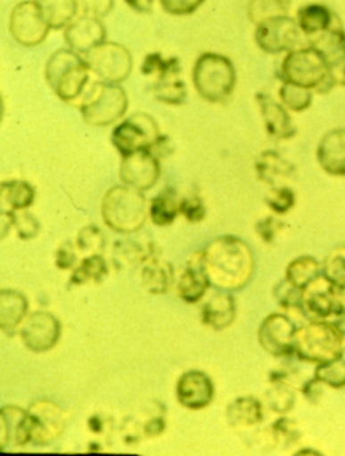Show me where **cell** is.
<instances>
[{
  "mask_svg": "<svg viewBox=\"0 0 345 456\" xmlns=\"http://www.w3.org/2000/svg\"><path fill=\"white\" fill-rule=\"evenodd\" d=\"M201 256L210 286L220 291H239L254 275V252L241 237H218L201 250Z\"/></svg>",
  "mask_w": 345,
  "mask_h": 456,
  "instance_id": "1",
  "label": "cell"
},
{
  "mask_svg": "<svg viewBox=\"0 0 345 456\" xmlns=\"http://www.w3.org/2000/svg\"><path fill=\"white\" fill-rule=\"evenodd\" d=\"M103 221L108 228L122 234L141 231L149 217V207L144 191L118 184L105 192L102 202Z\"/></svg>",
  "mask_w": 345,
  "mask_h": 456,
  "instance_id": "2",
  "label": "cell"
},
{
  "mask_svg": "<svg viewBox=\"0 0 345 456\" xmlns=\"http://www.w3.org/2000/svg\"><path fill=\"white\" fill-rule=\"evenodd\" d=\"M88 62L72 49H60L53 53L45 67V78L60 100L76 102L86 91L89 81Z\"/></svg>",
  "mask_w": 345,
  "mask_h": 456,
  "instance_id": "3",
  "label": "cell"
},
{
  "mask_svg": "<svg viewBox=\"0 0 345 456\" xmlns=\"http://www.w3.org/2000/svg\"><path fill=\"white\" fill-rule=\"evenodd\" d=\"M281 77L284 83L326 94L334 88L331 69L324 55L313 46L297 47L282 61Z\"/></svg>",
  "mask_w": 345,
  "mask_h": 456,
  "instance_id": "4",
  "label": "cell"
},
{
  "mask_svg": "<svg viewBox=\"0 0 345 456\" xmlns=\"http://www.w3.org/2000/svg\"><path fill=\"white\" fill-rule=\"evenodd\" d=\"M193 86L197 94L209 102H226L236 86V69L233 61L218 53H204L193 65Z\"/></svg>",
  "mask_w": 345,
  "mask_h": 456,
  "instance_id": "5",
  "label": "cell"
},
{
  "mask_svg": "<svg viewBox=\"0 0 345 456\" xmlns=\"http://www.w3.org/2000/svg\"><path fill=\"white\" fill-rule=\"evenodd\" d=\"M128 110V96L120 84L97 81L86 89L80 102V112L89 126H108L117 123Z\"/></svg>",
  "mask_w": 345,
  "mask_h": 456,
  "instance_id": "6",
  "label": "cell"
},
{
  "mask_svg": "<svg viewBox=\"0 0 345 456\" xmlns=\"http://www.w3.org/2000/svg\"><path fill=\"white\" fill-rule=\"evenodd\" d=\"M344 330L337 323L315 321L299 329L296 334V354L307 362L321 363L340 357Z\"/></svg>",
  "mask_w": 345,
  "mask_h": 456,
  "instance_id": "7",
  "label": "cell"
},
{
  "mask_svg": "<svg viewBox=\"0 0 345 456\" xmlns=\"http://www.w3.org/2000/svg\"><path fill=\"white\" fill-rule=\"evenodd\" d=\"M162 136L154 118L147 113L138 112L120 121L113 128L111 142L120 157H126L141 150H152Z\"/></svg>",
  "mask_w": 345,
  "mask_h": 456,
  "instance_id": "8",
  "label": "cell"
},
{
  "mask_svg": "<svg viewBox=\"0 0 345 456\" xmlns=\"http://www.w3.org/2000/svg\"><path fill=\"white\" fill-rule=\"evenodd\" d=\"M84 58L91 72L104 83L122 84L130 77L133 70L134 61L130 50L118 42H103Z\"/></svg>",
  "mask_w": 345,
  "mask_h": 456,
  "instance_id": "9",
  "label": "cell"
},
{
  "mask_svg": "<svg viewBox=\"0 0 345 456\" xmlns=\"http://www.w3.org/2000/svg\"><path fill=\"white\" fill-rule=\"evenodd\" d=\"M9 30L17 44L36 47L47 38L52 28L42 17L36 2L23 0L10 14Z\"/></svg>",
  "mask_w": 345,
  "mask_h": 456,
  "instance_id": "10",
  "label": "cell"
},
{
  "mask_svg": "<svg viewBox=\"0 0 345 456\" xmlns=\"http://www.w3.org/2000/svg\"><path fill=\"white\" fill-rule=\"evenodd\" d=\"M301 34L297 20L286 15L258 25L254 38L255 44L262 52L267 54H281L297 49Z\"/></svg>",
  "mask_w": 345,
  "mask_h": 456,
  "instance_id": "11",
  "label": "cell"
},
{
  "mask_svg": "<svg viewBox=\"0 0 345 456\" xmlns=\"http://www.w3.org/2000/svg\"><path fill=\"white\" fill-rule=\"evenodd\" d=\"M31 443L49 445L62 436L67 426L65 412L50 400H37L28 410Z\"/></svg>",
  "mask_w": 345,
  "mask_h": 456,
  "instance_id": "12",
  "label": "cell"
},
{
  "mask_svg": "<svg viewBox=\"0 0 345 456\" xmlns=\"http://www.w3.org/2000/svg\"><path fill=\"white\" fill-rule=\"evenodd\" d=\"M299 329L284 314H271L260 324L258 341L273 357H291L296 354V334Z\"/></svg>",
  "mask_w": 345,
  "mask_h": 456,
  "instance_id": "13",
  "label": "cell"
},
{
  "mask_svg": "<svg viewBox=\"0 0 345 456\" xmlns=\"http://www.w3.org/2000/svg\"><path fill=\"white\" fill-rule=\"evenodd\" d=\"M23 345L33 353L52 350L62 337V323L53 314L36 311L29 314L20 328Z\"/></svg>",
  "mask_w": 345,
  "mask_h": 456,
  "instance_id": "14",
  "label": "cell"
},
{
  "mask_svg": "<svg viewBox=\"0 0 345 456\" xmlns=\"http://www.w3.org/2000/svg\"><path fill=\"white\" fill-rule=\"evenodd\" d=\"M301 310L317 321L344 314L339 289L324 275L318 276L302 291Z\"/></svg>",
  "mask_w": 345,
  "mask_h": 456,
  "instance_id": "15",
  "label": "cell"
},
{
  "mask_svg": "<svg viewBox=\"0 0 345 456\" xmlns=\"http://www.w3.org/2000/svg\"><path fill=\"white\" fill-rule=\"evenodd\" d=\"M120 179L127 186L139 191H147L160 181V159L150 150H141L122 157Z\"/></svg>",
  "mask_w": 345,
  "mask_h": 456,
  "instance_id": "16",
  "label": "cell"
},
{
  "mask_svg": "<svg viewBox=\"0 0 345 456\" xmlns=\"http://www.w3.org/2000/svg\"><path fill=\"white\" fill-rule=\"evenodd\" d=\"M176 395L186 410H204L212 403L215 385L204 371L189 370L178 379Z\"/></svg>",
  "mask_w": 345,
  "mask_h": 456,
  "instance_id": "17",
  "label": "cell"
},
{
  "mask_svg": "<svg viewBox=\"0 0 345 456\" xmlns=\"http://www.w3.org/2000/svg\"><path fill=\"white\" fill-rule=\"evenodd\" d=\"M65 42L73 52L88 54L94 47L107 41V30L100 18L84 14L76 18L64 33Z\"/></svg>",
  "mask_w": 345,
  "mask_h": 456,
  "instance_id": "18",
  "label": "cell"
},
{
  "mask_svg": "<svg viewBox=\"0 0 345 456\" xmlns=\"http://www.w3.org/2000/svg\"><path fill=\"white\" fill-rule=\"evenodd\" d=\"M258 107L265 123L266 133L275 141H289L297 135V126H294L289 110L282 102H275L270 94H255Z\"/></svg>",
  "mask_w": 345,
  "mask_h": 456,
  "instance_id": "19",
  "label": "cell"
},
{
  "mask_svg": "<svg viewBox=\"0 0 345 456\" xmlns=\"http://www.w3.org/2000/svg\"><path fill=\"white\" fill-rule=\"evenodd\" d=\"M258 178L270 187L287 186L296 178L297 170L293 163L282 157L279 152L267 150L258 155L255 160Z\"/></svg>",
  "mask_w": 345,
  "mask_h": 456,
  "instance_id": "20",
  "label": "cell"
},
{
  "mask_svg": "<svg viewBox=\"0 0 345 456\" xmlns=\"http://www.w3.org/2000/svg\"><path fill=\"white\" fill-rule=\"evenodd\" d=\"M317 162L326 174L345 176V128H334L321 138Z\"/></svg>",
  "mask_w": 345,
  "mask_h": 456,
  "instance_id": "21",
  "label": "cell"
},
{
  "mask_svg": "<svg viewBox=\"0 0 345 456\" xmlns=\"http://www.w3.org/2000/svg\"><path fill=\"white\" fill-rule=\"evenodd\" d=\"M26 445L31 443L30 421L28 411L15 405H7L0 412V448L7 444Z\"/></svg>",
  "mask_w": 345,
  "mask_h": 456,
  "instance_id": "22",
  "label": "cell"
},
{
  "mask_svg": "<svg viewBox=\"0 0 345 456\" xmlns=\"http://www.w3.org/2000/svg\"><path fill=\"white\" fill-rule=\"evenodd\" d=\"M201 319L202 323L212 330H226L236 319L235 297L231 292L218 289L202 305Z\"/></svg>",
  "mask_w": 345,
  "mask_h": 456,
  "instance_id": "23",
  "label": "cell"
},
{
  "mask_svg": "<svg viewBox=\"0 0 345 456\" xmlns=\"http://www.w3.org/2000/svg\"><path fill=\"white\" fill-rule=\"evenodd\" d=\"M209 286V279L202 267V256L201 250H200L193 256V258L189 260L188 265L178 278V297L188 305H193L204 297Z\"/></svg>",
  "mask_w": 345,
  "mask_h": 456,
  "instance_id": "24",
  "label": "cell"
},
{
  "mask_svg": "<svg viewBox=\"0 0 345 456\" xmlns=\"http://www.w3.org/2000/svg\"><path fill=\"white\" fill-rule=\"evenodd\" d=\"M29 302L22 292L17 289H4L0 292V329L12 336L29 315Z\"/></svg>",
  "mask_w": 345,
  "mask_h": 456,
  "instance_id": "25",
  "label": "cell"
},
{
  "mask_svg": "<svg viewBox=\"0 0 345 456\" xmlns=\"http://www.w3.org/2000/svg\"><path fill=\"white\" fill-rule=\"evenodd\" d=\"M226 423L236 431L254 428L263 420V407L251 396L238 397L226 410Z\"/></svg>",
  "mask_w": 345,
  "mask_h": 456,
  "instance_id": "26",
  "label": "cell"
},
{
  "mask_svg": "<svg viewBox=\"0 0 345 456\" xmlns=\"http://www.w3.org/2000/svg\"><path fill=\"white\" fill-rule=\"evenodd\" d=\"M166 428V419L162 411L150 412L147 415L136 416L125 421L122 427L123 437L127 444L138 443L139 440L152 439L160 436Z\"/></svg>",
  "mask_w": 345,
  "mask_h": 456,
  "instance_id": "27",
  "label": "cell"
},
{
  "mask_svg": "<svg viewBox=\"0 0 345 456\" xmlns=\"http://www.w3.org/2000/svg\"><path fill=\"white\" fill-rule=\"evenodd\" d=\"M141 281L150 294H166L175 283V270L170 263L154 256L142 265Z\"/></svg>",
  "mask_w": 345,
  "mask_h": 456,
  "instance_id": "28",
  "label": "cell"
},
{
  "mask_svg": "<svg viewBox=\"0 0 345 456\" xmlns=\"http://www.w3.org/2000/svg\"><path fill=\"white\" fill-rule=\"evenodd\" d=\"M152 244H142L136 240H122L115 242L112 249V262L118 270H127L144 265L154 257Z\"/></svg>",
  "mask_w": 345,
  "mask_h": 456,
  "instance_id": "29",
  "label": "cell"
},
{
  "mask_svg": "<svg viewBox=\"0 0 345 456\" xmlns=\"http://www.w3.org/2000/svg\"><path fill=\"white\" fill-rule=\"evenodd\" d=\"M52 30L67 28L78 17L80 0H34Z\"/></svg>",
  "mask_w": 345,
  "mask_h": 456,
  "instance_id": "30",
  "label": "cell"
},
{
  "mask_svg": "<svg viewBox=\"0 0 345 456\" xmlns=\"http://www.w3.org/2000/svg\"><path fill=\"white\" fill-rule=\"evenodd\" d=\"M309 45L324 55L329 69L345 60V31L340 26H332L329 30L310 37Z\"/></svg>",
  "mask_w": 345,
  "mask_h": 456,
  "instance_id": "31",
  "label": "cell"
},
{
  "mask_svg": "<svg viewBox=\"0 0 345 456\" xmlns=\"http://www.w3.org/2000/svg\"><path fill=\"white\" fill-rule=\"evenodd\" d=\"M334 15L328 7L320 4H305L297 12V23L304 36L315 37L333 26Z\"/></svg>",
  "mask_w": 345,
  "mask_h": 456,
  "instance_id": "32",
  "label": "cell"
},
{
  "mask_svg": "<svg viewBox=\"0 0 345 456\" xmlns=\"http://www.w3.org/2000/svg\"><path fill=\"white\" fill-rule=\"evenodd\" d=\"M36 200V190L26 181H7L2 183L0 189V202L2 210L10 212H20L26 210L34 204Z\"/></svg>",
  "mask_w": 345,
  "mask_h": 456,
  "instance_id": "33",
  "label": "cell"
},
{
  "mask_svg": "<svg viewBox=\"0 0 345 456\" xmlns=\"http://www.w3.org/2000/svg\"><path fill=\"white\" fill-rule=\"evenodd\" d=\"M180 202L177 192L171 187H166L155 195L149 205V217L157 226H168L175 223L180 215Z\"/></svg>",
  "mask_w": 345,
  "mask_h": 456,
  "instance_id": "34",
  "label": "cell"
},
{
  "mask_svg": "<svg viewBox=\"0 0 345 456\" xmlns=\"http://www.w3.org/2000/svg\"><path fill=\"white\" fill-rule=\"evenodd\" d=\"M321 273L320 263L312 256H300L286 268V279L304 291Z\"/></svg>",
  "mask_w": 345,
  "mask_h": 456,
  "instance_id": "35",
  "label": "cell"
},
{
  "mask_svg": "<svg viewBox=\"0 0 345 456\" xmlns=\"http://www.w3.org/2000/svg\"><path fill=\"white\" fill-rule=\"evenodd\" d=\"M291 12V0H250L247 4V17L255 26L274 20L286 17Z\"/></svg>",
  "mask_w": 345,
  "mask_h": 456,
  "instance_id": "36",
  "label": "cell"
},
{
  "mask_svg": "<svg viewBox=\"0 0 345 456\" xmlns=\"http://www.w3.org/2000/svg\"><path fill=\"white\" fill-rule=\"evenodd\" d=\"M108 275V265L103 255L86 256L80 265H76L70 276L72 286H83V284L94 281L102 283Z\"/></svg>",
  "mask_w": 345,
  "mask_h": 456,
  "instance_id": "37",
  "label": "cell"
},
{
  "mask_svg": "<svg viewBox=\"0 0 345 456\" xmlns=\"http://www.w3.org/2000/svg\"><path fill=\"white\" fill-rule=\"evenodd\" d=\"M296 392L286 381H271V387L266 390V405L268 410L279 415L291 412L296 404Z\"/></svg>",
  "mask_w": 345,
  "mask_h": 456,
  "instance_id": "38",
  "label": "cell"
},
{
  "mask_svg": "<svg viewBox=\"0 0 345 456\" xmlns=\"http://www.w3.org/2000/svg\"><path fill=\"white\" fill-rule=\"evenodd\" d=\"M152 91L158 102L168 105L184 104L188 97L185 83L180 80L178 75L155 81Z\"/></svg>",
  "mask_w": 345,
  "mask_h": 456,
  "instance_id": "39",
  "label": "cell"
},
{
  "mask_svg": "<svg viewBox=\"0 0 345 456\" xmlns=\"http://www.w3.org/2000/svg\"><path fill=\"white\" fill-rule=\"evenodd\" d=\"M141 70L144 76H154L157 81L168 76L180 75L181 65L178 58L165 57L160 53H150L144 57Z\"/></svg>",
  "mask_w": 345,
  "mask_h": 456,
  "instance_id": "40",
  "label": "cell"
},
{
  "mask_svg": "<svg viewBox=\"0 0 345 456\" xmlns=\"http://www.w3.org/2000/svg\"><path fill=\"white\" fill-rule=\"evenodd\" d=\"M279 99L282 104L292 110V112L301 113L309 110L313 102V91L302 88L296 84L284 83L282 81L281 88H279Z\"/></svg>",
  "mask_w": 345,
  "mask_h": 456,
  "instance_id": "41",
  "label": "cell"
},
{
  "mask_svg": "<svg viewBox=\"0 0 345 456\" xmlns=\"http://www.w3.org/2000/svg\"><path fill=\"white\" fill-rule=\"evenodd\" d=\"M315 377L324 385L340 389L345 387V358L342 355L326 361V362L318 363L316 368Z\"/></svg>",
  "mask_w": 345,
  "mask_h": 456,
  "instance_id": "42",
  "label": "cell"
},
{
  "mask_svg": "<svg viewBox=\"0 0 345 456\" xmlns=\"http://www.w3.org/2000/svg\"><path fill=\"white\" fill-rule=\"evenodd\" d=\"M105 236L96 225H86L78 232L76 248L86 256L103 255L105 249Z\"/></svg>",
  "mask_w": 345,
  "mask_h": 456,
  "instance_id": "43",
  "label": "cell"
},
{
  "mask_svg": "<svg viewBox=\"0 0 345 456\" xmlns=\"http://www.w3.org/2000/svg\"><path fill=\"white\" fill-rule=\"evenodd\" d=\"M265 201L276 215H286L296 205V194L289 186L270 187Z\"/></svg>",
  "mask_w": 345,
  "mask_h": 456,
  "instance_id": "44",
  "label": "cell"
},
{
  "mask_svg": "<svg viewBox=\"0 0 345 456\" xmlns=\"http://www.w3.org/2000/svg\"><path fill=\"white\" fill-rule=\"evenodd\" d=\"M323 275L332 281L337 289H345V253L333 252L326 258Z\"/></svg>",
  "mask_w": 345,
  "mask_h": 456,
  "instance_id": "45",
  "label": "cell"
},
{
  "mask_svg": "<svg viewBox=\"0 0 345 456\" xmlns=\"http://www.w3.org/2000/svg\"><path fill=\"white\" fill-rule=\"evenodd\" d=\"M274 297H275L279 305H282V307L301 308L302 289H297L286 278L276 284L275 289H274Z\"/></svg>",
  "mask_w": 345,
  "mask_h": 456,
  "instance_id": "46",
  "label": "cell"
},
{
  "mask_svg": "<svg viewBox=\"0 0 345 456\" xmlns=\"http://www.w3.org/2000/svg\"><path fill=\"white\" fill-rule=\"evenodd\" d=\"M14 228L21 240H31L39 233L41 224L28 209L20 210L14 212Z\"/></svg>",
  "mask_w": 345,
  "mask_h": 456,
  "instance_id": "47",
  "label": "cell"
},
{
  "mask_svg": "<svg viewBox=\"0 0 345 456\" xmlns=\"http://www.w3.org/2000/svg\"><path fill=\"white\" fill-rule=\"evenodd\" d=\"M270 428L271 432H273L274 439H275L276 445H292L294 444V442L299 440L300 431L297 429V426L293 423V420L279 419Z\"/></svg>",
  "mask_w": 345,
  "mask_h": 456,
  "instance_id": "48",
  "label": "cell"
},
{
  "mask_svg": "<svg viewBox=\"0 0 345 456\" xmlns=\"http://www.w3.org/2000/svg\"><path fill=\"white\" fill-rule=\"evenodd\" d=\"M204 2L205 0H160V4L168 14L186 17L196 12Z\"/></svg>",
  "mask_w": 345,
  "mask_h": 456,
  "instance_id": "49",
  "label": "cell"
},
{
  "mask_svg": "<svg viewBox=\"0 0 345 456\" xmlns=\"http://www.w3.org/2000/svg\"><path fill=\"white\" fill-rule=\"evenodd\" d=\"M180 215L184 216L189 223H201L207 216V208L200 197L191 195V197L181 199Z\"/></svg>",
  "mask_w": 345,
  "mask_h": 456,
  "instance_id": "50",
  "label": "cell"
},
{
  "mask_svg": "<svg viewBox=\"0 0 345 456\" xmlns=\"http://www.w3.org/2000/svg\"><path fill=\"white\" fill-rule=\"evenodd\" d=\"M283 221L278 220L275 217H265L262 220L258 221L255 231H257L258 236L263 240L266 244H271L275 241L278 234L283 231L284 228Z\"/></svg>",
  "mask_w": 345,
  "mask_h": 456,
  "instance_id": "51",
  "label": "cell"
},
{
  "mask_svg": "<svg viewBox=\"0 0 345 456\" xmlns=\"http://www.w3.org/2000/svg\"><path fill=\"white\" fill-rule=\"evenodd\" d=\"M55 267L59 270H72L78 265V253L75 250V245L70 241H65L60 245L59 249L54 253Z\"/></svg>",
  "mask_w": 345,
  "mask_h": 456,
  "instance_id": "52",
  "label": "cell"
},
{
  "mask_svg": "<svg viewBox=\"0 0 345 456\" xmlns=\"http://www.w3.org/2000/svg\"><path fill=\"white\" fill-rule=\"evenodd\" d=\"M80 6L84 14L102 20L111 14L115 0H80Z\"/></svg>",
  "mask_w": 345,
  "mask_h": 456,
  "instance_id": "53",
  "label": "cell"
},
{
  "mask_svg": "<svg viewBox=\"0 0 345 456\" xmlns=\"http://www.w3.org/2000/svg\"><path fill=\"white\" fill-rule=\"evenodd\" d=\"M321 385H323V382L318 381L316 377L315 379H310L309 382H307V384H305L304 389H302L305 397H307L308 400H310V402H313V400H320L321 394H323V390H321Z\"/></svg>",
  "mask_w": 345,
  "mask_h": 456,
  "instance_id": "54",
  "label": "cell"
},
{
  "mask_svg": "<svg viewBox=\"0 0 345 456\" xmlns=\"http://www.w3.org/2000/svg\"><path fill=\"white\" fill-rule=\"evenodd\" d=\"M125 2L131 10L139 14H149L154 6V0H125Z\"/></svg>",
  "mask_w": 345,
  "mask_h": 456,
  "instance_id": "55",
  "label": "cell"
},
{
  "mask_svg": "<svg viewBox=\"0 0 345 456\" xmlns=\"http://www.w3.org/2000/svg\"><path fill=\"white\" fill-rule=\"evenodd\" d=\"M331 78L336 86H345V60L331 68Z\"/></svg>",
  "mask_w": 345,
  "mask_h": 456,
  "instance_id": "56",
  "label": "cell"
},
{
  "mask_svg": "<svg viewBox=\"0 0 345 456\" xmlns=\"http://www.w3.org/2000/svg\"><path fill=\"white\" fill-rule=\"evenodd\" d=\"M341 355H342V357H344V358H345V347H344V349H342Z\"/></svg>",
  "mask_w": 345,
  "mask_h": 456,
  "instance_id": "57",
  "label": "cell"
}]
</instances>
